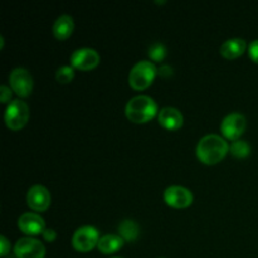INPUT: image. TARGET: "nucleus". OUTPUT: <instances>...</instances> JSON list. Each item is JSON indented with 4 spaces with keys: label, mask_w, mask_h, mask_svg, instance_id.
<instances>
[{
    "label": "nucleus",
    "mask_w": 258,
    "mask_h": 258,
    "mask_svg": "<svg viewBox=\"0 0 258 258\" xmlns=\"http://www.w3.org/2000/svg\"><path fill=\"white\" fill-rule=\"evenodd\" d=\"M112 258H122V257H112Z\"/></svg>",
    "instance_id": "26"
},
{
    "label": "nucleus",
    "mask_w": 258,
    "mask_h": 258,
    "mask_svg": "<svg viewBox=\"0 0 258 258\" xmlns=\"http://www.w3.org/2000/svg\"><path fill=\"white\" fill-rule=\"evenodd\" d=\"M43 238L45 239L47 242H54L55 238H57V232L52 228H45V231L43 232Z\"/></svg>",
    "instance_id": "24"
},
{
    "label": "nucleus",
    "mask_w": 258,
    "mask_h": 258,
    "mask_svg": "<svg viewBox=\"0 0 258 258\" xmlns=\"http://www.w3.org/2000/svg\"><path fill=\"white\" fill-rule=\"evenodd\" d=\"M164 201L166 204L173 208H186L191 206L194 201V196L189 189L181 185H171L164 191Z\"/></svg>",
    "instance_id": "10"
},
{
    "label": "nucleus",
    "mask_w": 258,
    "mask_h": 258,
    "mask_svg": "<svg viewBox=\"0 0 258 258\" xmlns=\"http://www.w3.org/2000/svg\"><path fill=\"white\" fill-rule=\"evenodd\" d=\"M118 232H120V236L122 237L123 241L134 242L139 236V226L135 221L125 219L118 226Z\"/></svg>",
    "instance_id": "17"
},
{
    "label": "nucleus",
    "mask_w": 258,
    "mask_h": 258,
    "mask_svg": "<svg viewBox=\"0 0 258 258\" xmlns=\"http://www.w3.org/2000/svg\"><path fill=\"white\" fill-rule=\"evenodd\" d=\"M149 57L155 62H161L166 57V48L161 43H154L149 49Z\"/></svg>",
    "instance_id": "20"
},
{
    "label": "nucleus",
    "mask_w": 258,
    "mask_h": 258,
    "mask_svg": "<svg viewBox=\"0 0 258 258\" xmlns=\"http://www.w3.org/2000/svg\"><path fill=\"white\" fill-rule=\"evenodd\" d=\"M0 247H2L0 248V256L5 257L10 252V243L5 236L0 237Z\"/></svg>",
    "instance_id": "22"
},
{
    "label": "nucleus",
    "mask_w": 258,
    "mask_h": 258,
    "mask_svg": "<svg viewBox=\"0 0 258 258\" xmlns=\"http://www.w3.org/2000/svg\"><path fill=\"white\" fill-rule=\"evenodd\" d=\"M75 77V68L72 66H62L55 72V78L59 83H70Z\"/></svg>",
    "instance_id": "19"
},
{
    "label": "nucleus",
    "mask_w": 258,
    "mask_h": 258,
    "mask_svg": "<svg viewBox=\"0 0 258 258\" xmlns=\"http://www.w3.org/2000/svg\"><path fill=\"white\" fill-rule=\"evenodd\" d=\"M229 144L226 139L217 134H208L199 140L197 145V156L207 165L218 164L228 154Z\"/></svg>",
    "instance_id": "1"
},
{
    "label": "nucleus",
    "mask_w": 258,
    "mask_h": 258,
    "mask_svg": "<svg viewBox=\"0 0 258 258\" xmlns=\"http://www.w3.org/2000/svg\"><path fill=\"white\" fill-rule=\"evenodd\" d=\"M229 151H231L234 158L244 159L251 153V146H249V144L247 141L236 140L229 146Z\"/></svg>",
    "instance_id": "18"
},
{
    "label": "nucleus",
    "mask_w": 258,
    "mask_h": 258,
    "mask_svg": "<svg viewBox=\"0 0 258 258\" xmlns=\"http://www.w3.org/2000/svg\"><path fill=\"white\" fill-rule=\"evenodd\" d=\"M10 97H12V92H10V88L8 86L3 85L0 87V100H2L3 103H7L10 101Z\"/></svg>",
    "instance_id": "23"
},
{
    "label": "nucleus",
    "mask_w": 258,
    "mask_h": 258,
    "mask_svg": "<svg viewBox=\"0 0 258 258\" xmlns=\"http://www.w3.org/2000/svg\"><path fill=\"white\" fill-rule=\"evenodd\" d=\"M100 233L97 228L93 226H82L75 231L72 236V246L76 251L90 252L95 247H97L98 241H100Z\"/></svg>",
    "instance_id": "5"
},
{
    "label": "nucleus",
    "mask_w": 258,
    "mask_h": 258,
    "mask_svg": "<svg viewBox=\"0 0 258 258\" xmlns=\"http://www.w3.org/2000/svg\"><path fill=\"white\" fill-rule=\"evenodd\" d=\"M248 54L253 62L258 63V39L253 40V42L248 45Z\"/></svg>",
    "instance_id": "21"
},
{
    "label": "nucleus",
    "mask_w": 258,
    "mask_h": 258,
    "mask_svg": "<svg viewBox=\"0 0 258 258\" xmlns=\"http://www.w3.org/2000/svg\"><path fill=\"white\" fill-rule=\"evenodd\" d=\"M247 49L246 40L242 38H232L227 39L223 44L221 45V54L226 59H236L241 57Z\"/></svg>",
    "instance_id": "14"
},
{
    "label": "nucleus",
    "mask_w": 258,
    "mask_h": 258,
    "mask_svg": "<svg viewBox=\"0 0 258 258\" xmlns=\"http://www.w3.org/2000/svg\"><path fill=\"white\" fill-rule=\"evenodd\" d=\"M14 253L17 258H44L45 247L38 239L23 237L15 243Z\"/></svg>",
    "instance_id": "8"
},
{
    "label": "nucleus",
    "mask_w": 258,
    "mask_h": 258,
    "mask_svg": "<svg viewBox=\"0 0 258 258\" xmlns=\"http://www.w3.org/2000/svg\"><path fill=\"white\" fill-rule=\"evenodd\" d=\"M158 120L159 123H160L164 128L174 131L178 130V128H180L181 126H183L184 116L178 108L168 106V107H164L159 111Z\"/></svg>",
    "instance_id": "13"
},
{
    "label": "nucleus",
    "mask_w": 258,
    "mask_h": 258,
    "mask_svg": "<svg viewBox=\"0 0 258 258\" xmlns=\"http://www.w3.org/2000/svg\"><path fill=\"white\" fill-rule=\"evenodd\" d=\"M73 29H75L73 18L68 14H62L58 17L53 24V34L59 40L67 39L73 33Z\"/></svg>",
    "instance_id": "16"
},
{
    "label": "nucleus",
    "mask_w": 258,
    "mask_h": 258,
    "mask_svg": "<svg viewBox=\"0 0 258 258\" xmlns=\"http://www.w3.org/2000/svg\"><path fill=\"white\" fill-rule=\"evenodd\" d=\"M123 243H125V241H123L120 234H105L98 241L97 248L101 253L112 254L120 251L122 248Z\"/></svg>",
    "instance_id": "15"
},
{
    "label": "nucleus",
    "mask_w": 258,
    "mask_h": 258,
    "mask_svg": "<svg viewBox=\"0 0 258 258\" xmlns=\"http://www.w3.org/2000/svg\"><path fill=\"white\" fill-rule=\"evenodd\" d=\"M18 227L23 233L28 234L29 237L38 236L43 234V232L45 231V222L40 214L27 212L18 218Z\"/></svg>",
    "instance_id": "12"
},
{
    "label": "nucleus",
    "mask_w": 258,
    "mask_h": 258,
    "mask_svg": "<svg viewBox=\"0 0 258 258\" xmlns=\"http://www.w3.org/2000/svg\"><path fill=\"white\" fill-rule=\"evenodd\" d=\"M247 127V120L242 113L233 112L227 115L221 123V131L228 140H239Z\"/></svg>",
    "instance_id": "6"
},
{
    "label": "nucleus",
    "mask_w": 258,
    "mask_h": 258,
    "mask_svg": "<svg viewBox=\"0 0 258 258\" xmlns=\"http://www.w3.org/2000/svg\"><path fill=\"white\" fill-rule=\"evenodd\" d=\"M28 120H29V107L24 101L17 98L8 103L4 113V121L10 130H20L27 125Z\"/></svg>",
    "instance_id": "4"
},
{
    "label": "nucleus",
    "mask_w": 258,
    "mask_h": 258,
    "mask_svg": "<svg viewBox=\"0 0 258 258\" xmlns=\"http://www.w3.org/2000/svg\"><path fill=\"white\" fill-rule=\"evenodd\" d=\"M158 75L155 64L151 60H140L131 68L128 73V85L136 91L148 88Z\"/></svg>",
    "instance_id": "3"
},
{
    "label": "nucleus",
    "mask_w": 258,
    "mask_h": 258,
    "mask_svg": "<svg viewBox=\"0 0 258 258\" xmlns=\"http://www.w3.org/2000/svg\"><path fill=\"white\" fill-rule=\"evenodd\" d=\"M3 47H4V38L0 37V48L3 49Z\"/></svg>",
    "instance_id": "25"
},
{
    "label": "nucleus",
    "mask_w": 258,
    "mask_h": 258,
    "mask_svg": "<svg viewBox=\"0 0 258 258\" xmlns=\"http://www.w3.org/2000/svg\"><path fill=\"white\" fill-rule=\"evenodd\" d=\"M10 88L20 97H28L33 91V77L28 70L17 67L9 75Z\"/></svg>",
    "instance_id": "7"
},
{
    "label": "nucleus",
    "mask_w": 258,
    "mask_h": 258,
    "mask_svg": "<svg viewBox=\"0 0 258 258\" xmlns=\"http://www.w3.org/2000/svg\"><path fill=\"white\" fill-rule=\"evenodd\" d=\"M50 193L45 186L35 184L28 190L27 204L35 212H44L50 206Z\"/></svg>",
    "instance_id": "11"
},
{
    "label": "nucleus",
    "mask_w": 258,
    "mask_h": 258,
    "mask_svg": "<svg viewBox=\"0 0 258 258\" xmlns=\"http://www.w3.org/2000/svg\"><path fill=\"white\" fill-rule=\"evenodd\" d=\"M126 117L134 123H146L159 113L158 105L150 96L139 95L128 100L125 107Z\"/></svg>",
    "instance_id": "2"
},
{
    "label": "nucleus",
    "mask_w": 258,
    "mask_h": 258,
    "mask_svg": "<svg viewBox=\"0 0 258 258\" xmlns=\"http://www.w3.org/2000/svg\"><path fill=\"white\" fill-rule=\"evenodd\" d=\"M71 66L81 71L93 70L100 63V54L93 48H78L71 54Z\"/></svg>",
    "instance_id": "9"
}]
</instances>
